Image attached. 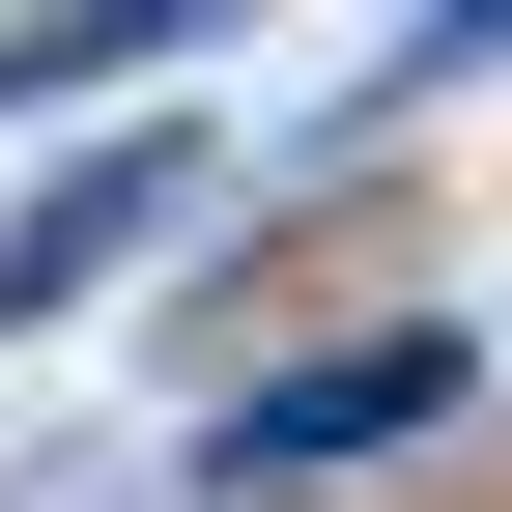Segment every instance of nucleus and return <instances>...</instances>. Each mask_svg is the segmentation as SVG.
I'll return each instance as SVG.
<instances>
[{"instance_id": "f257e3e1", "label": "nucleus", "mask_w": 512, "mask_h": 512, "mask_svg": "<svg viewBox=\"0 0 512 512\" xmlns=\"http://www.w3.org/2000/svg\"><path fill=\"white\" fill-rule=\"evenodd\" d=\"M484 512H512V484H484Z\"/></svg>"}]
</instances>
